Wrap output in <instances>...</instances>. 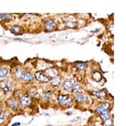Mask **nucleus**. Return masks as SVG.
I'll return each instance as SVG.
<instances>
[{"label": "nucleus", "instance_id": "obj_6", "mask_svg": "<svg viewBox=\"0 0 126 126\" xmlns=\"http://www.w3.org/2000/svg\"><path fill=\"white\" fill-rule=\"evenodd\" d=\"M109 106H110L109 103H102V104L99 105V106H97L95 111H96V112H98V113H101L105 111H107Z\"/></svg>", "mask_w": 126, "mask_h": 126}, {"label": "nucleus", "instance_id": "obj_18", "mask_svg": "<svg viewBox=\"0 0 126 126\" xmlns=\"http://www.w3.org/2000/svg\"><path fill=\"white\" fill-rule=\"evenodd\" d=\"M11 17V15L10 14H0V20H5Z\"/></svg>", "mask_w": 126, "mask_h": 126}, {"label": "nucleus", "instance_id": "obj_16", "mask_svg": "<svg viewBox=\"0 0 126 126\" xmlns=\"http://www.w3.org/2000/svg\"><path fill=\"white\" fill-rule=\"evenodd\" d=\"M76 67L77 69H79V70H84V69L87 67V63H77V64L76 65Z\"/></svg>", "mask_w": 126, "mask_h": 126}, {"label": "nucleus", "instance_id": "obj_13", "mask_svg": "<svg viewBox=\"0 0 126 126\" xmlns=\"http://www.w3.org/2000/svg\"><path fill=\"white\" fill-rule=\"evenodd\" d=\"M110 111H103V112H101L100 113V118H102L103 120H106V119H109L110 118Z\"/></svg>", "mask_w": 126, "mask_h": 126}, {"label": "nucleus", "instance_id": "obj_17", "mask_svg": "<svg viewBox=\"0 0 126 126\" xmlns=\"http://www.w3.org/2000/svg\"><path fill=\"white\" fill-rule=\"evenodd\" d=\"M94 95L98 96L99 98H104V97L106 96V94H105L104 91H98V92H95Z\"/></svg>", "mask_w": 126, "mask_h": 126}, {"label": "nucleus", "instance_id": "obj_5", "mask_svg": "<svg viewBox=\"0 0 126 126\" xmlns=\"http://www.w3.org/2000/svg\"><path fill=\"white\" fill-rule=\"evenodd\" d=\"M35 78L40 82H47V81H49V78L45 76V74L41 73V72H36L35 73Z\"/></svg>", "mask_w": 126, "mask_h": 126}, {"label": "nucleus", "instance_id": "obj_23", "mask_svg": "<svg viewBox=\"0 0 126 126\" xmlns=\"http://www.w3.org/2000/svg\"><path fill=\"white\" fill-rule=\"evenodd\" d=\"M66 24H67V26H69V27H74V23L71 22H67Z\"/></svg>", "mask_w": 126, "mask_h": 126}, {"label": "nucleus", "instance_id": "obj_20", "mask_svg": "<svg viewBox=\"0 0 126 126\" xmlns=\"http://www.w3.org/2000/svg\"><path fill=\"white\" fill-rule=\"evenodd\" d=\"M73 89L76 90V91H78V90L81 89V84L80 82H76L73 87Z\"/></svg>", "mask_w": 126, "mask_h": 126}, {"label": "nucleus", "instance_id": "obj_4", "mask_svg": "<svg viewBox=\"0 0 126 126\" xmlns=\"http://www.w3.org/2000/svg\"><path fill=\"white\" fill-rule=\"evenodd\" d=\"M45 76L48 78H54L58 76V70L54 68H49L45 70Z\"/></svg>", "mask_w": 126, "mask_h": 126}, {"label": "nucleus", "instance_id": "obj_24", "mask_svg": "<svg viewBox=\"0 0 126 126\" xmlns=\"http://www.w3.org/2000/svg\"><path fill=\"white\" fill-rule=\"evenodd\" d=\"M0 114H1V108H0Z\"/></svg>", "mask_w": 126, "mask_h": 126}, {"label": "nucleus", "instance_id": "obj_14", "mask_svg": "<svg viewBox=\"0 0 126 126\" xmlns=\"http://www.w3.org/2000/svg\"><path fill=\"white\" fill-rule=\"evenodd\" d=\"M9 75V70L6 68H0V77H6Z\"/></svg>", "mask_w": 126, "mask_h": 126}, {"label": "nucleus", "instance_id": "obj_21", "mask_svg": "<svg viewBox=\"0 0 126 126\" xmlns=\"http://www.w3.org/2000/svg\"><path fill=\"white\" fill-rule=\"evenodd\" d=\"M112 125V121H111V119H106L105 120V123H104V126H111Z\"/></svg>", "mask_w": 126, "mask_h": 126}, {"label": "nucleus", "instance_id": "obj_15", "mask_svg": "<svg viewBox=\"0 0 126 126\" xmlns=\"http://www.w3.org/2000/svg\"><path fill=\"white\" fill-rule=\"evenodd\" d=\"M101 74L100 73V72H94V73L93 74V78L94 79V81H100L101 80Z\"/></svg>", "mask_w": 126, "mask_h": 126}, {"label": "nucleus", "instance_id": "obj_2", "mask_svg": "<svg viewBox=\"0 0 126 126\" xmlns=\"http://www.w3.org/2000/svg\"><path fill=\"white\" fill-rule=\"evenodd\" d=\"M58 101L61 106H68L71 103V99L70 97H68L67 95H58Z\"/></svg>", "mask_w": 126, "mask_h": 126}, {"label": "nucleus", "instance_id": "obj_12", "mask_svg": "<svg viewBox=\"0 0 126 126\" xmlns=\"http://www.w3.org/2000/svg\"><path fill=\"white\" fill-rule=\"evenodd\" d=\"M8 106H10V108H16L17 106V101L15 100V99H10V100H8L7 102Z\"/></svg>", "mask_w": 126, "mask_h": 126}, {"label": "nucleus", "instance_id": "obj_19", "mask_svg": "<svg viewBox=\"0 0 126 126\" xmlns=\"http://www.w3.org/2000/svg\"><path fill=\"white\" fill-rule=\"evenodd\" d=\"M10 30H11L13 33H19V32H20V28H19L18 26H14V27H12L11 28H10Z\"/></svg>", "mask_w": 126, "mask_h": 126}, {"label": "nucleus", "instance_id": "obj_22", "mask_svg": "<svg viewBox=\"0 0 126 126\" xmlns=\"http://www.w3.org/2000/svg\"><path fill=\"white\" fill-rule=\"evenodd\" d=\"M50 95H51V93H46L43 96V99L44 100H47V99H49L50 98Z\"/></svg>", "mask_w": 126, "mask_h": 126}, {"label": "nucleus", "instance_id": "obj_8", "mask_svg": "<svg viewBox=\"0 0 126 126\" xmlns=\"http://www.w3.org/2000/svg\"><path fill=\"white\" fill-rule=\"evenodd\" d=\"M45 28L47 31H52L55 28V22L52 20H47L45 22Z\"/></svg>", "mask_w": 126, "mask_h": 126}, {"label": "nucleus", "instance_id": "obj_7", "mask_svg": "<svg viewBox=\"0 0 126 126\" xmlns=\"http://www.w3.org/2000/svg\"><path fill=\"white\" fill-rule=\"evenodd\" d=\"M21 104H22V106H29L30 104H31V102H32V100H31V98L29 97V95H28V94H25V95H23V96L21 98Z\"/></svg>", "mask_w": 126, "mask_h": 126}, {"label": "nucleus", "instance_id": "obj_3", "mask_svg": "<svg viewBox=\"0 0 126 126\" xmlns=\"http://www.w3.org/2000/svg\"><path fill=\"white\" fill-rule=\"evenodd\" d=\"M12 83L8 81H3L0 82V88L4 92H10L12 89Z\"/></svg>", "mask_w": 126, "mask_h": 126}, {"label": "nucleus", "instance_id": "obj_11", "mask_svg": "<svg viewBox=\"0 0 126 126\" xmlns=\"http://www.w3.org/2000/svg\"><path fill=\"white\" fill-rule=\"evenodd\" d=\"M51 83L52 86L58 87L60 85V83H61V77H59V76H56V77L52 78V79L51 80Z\"/></svg>", "mask_w": 126, "mask_h": 126}, {"label": "nucleus", "instance_id": "obj_1", "mask_svg": "<svg viewBox=\"0 0 126 126\" xmlns=\"http://www.w3.org/2000/svg\"><path fill=\"white\" fill-rule=\"evenodd\" d=\"M76 81L74 79H66L64 81V83H63V88L66 91L68 92H71L73 90V87L75 85V83Z\"/></svg>", "mask_w": 126, "mask_h": 126}, {"label": "nucleus", "instance_id": "obj_10", "mask_svg": "<svg viewBox=\"0 0 126 126\" xmlns=\"http://www.w3.org/2000/svg\"><path fill=\"white\" fill-rule=\"evenodd\" d=\"M21 78H22V81H30L32 79H33V76H32L31 73H28V72H23L21 76Z\"/></svg>", "mask_w": 126, "mask_h": 126}, {"label": "nucleus", "instance_id": "obj_9", "mask_svg": "<svg viewBox=\"0 0 126 126\" xmlns=\"http://www.w3.org/2000/svg\"><path fill=\"white\" fill-rule=\"evenodd\" d=\"M88 96L84 94H81V93H79V94H76V100L79 102H85V101L88 100Z\"/></svg>", "mask_w": 126, "mask_h": 126}]
</instances>
